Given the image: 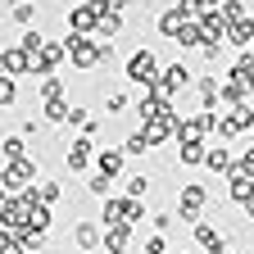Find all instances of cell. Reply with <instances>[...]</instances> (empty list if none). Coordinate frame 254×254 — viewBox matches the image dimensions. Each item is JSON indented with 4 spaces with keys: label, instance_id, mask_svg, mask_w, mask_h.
<instances>
[{
    "label": "cell",
    "instance_id": "d4e9b609",
    "mask_svg": "<svg viewBox=\"0 0 254 254\" xmlns=\"http://www.w3.org/2000/svg\"><path fill=\"white\" fill-rule=\"evenodd\" d=\"M145 254H164V236H150L145 241Z\"/></svg>",
    "mask_w": 254,
    "mask_h": 254
},
{
    "label": "cell",
    "instance_id": "ba28073f",
    "mask_svg": "<svg viewBox=\"0 0 254 254\" xmlns=\"http://www.w3.org/2000/svg\"><path fill=\"white\" fill-rule=\"evenodd\" d=\"M64 159H68V168H86V159H91V141H73Z\"/></svg>",
    "mask_w": 254,
    "mask_h": 254
},
{
    "label": "cell",
    "instance_id": "e0dca14e",
    "mask_svg": "<svg viewBox=\"0 0 254 254\" xmlns=\"http://www.w3.org/2000/svg\"><path fill=\"white\" fill-rule=\"evenodd\" d=\"M5 159H9V164H18V159H23V141H18V136L5 141Z\"/></svg>",
    "mask_w": 254,
    "mask_h": 254
},
{
    "label": "cell",
    "instance_id": "44dd1931",
    "mask_svg": "<svg viewBox=\"0 0 254 254\" xmlns=\"http://www.w3.org/2000/svg\"><path fill=\"white\" fill-rule=\"evenodd\" d=\"M46 118H50V123H64V118H68V109H64L59 100H50V109H46Z\"/></svg>",
    "mask_w": 254,
    "mask_h": 254
},
{
    "label": "cell",
    "instance_id": "4fadbf2b",
    "mask_svg": "<svg viewBox=\"0 0 254 254\" xmlns=\"http://www.w3.org/2000/svg\"><path fill=\"white\" fill-rule=\"evenodd\" d=\"M95 241H100V232H95L91 222H82V227H77V245H86V250H91Z\"/></svg>",
    "mask_w": 254,
    "mask_h": 254
},
{
    "label": "cell",
    "instance_id": "2e32d148",
    "mask_svg": "<svg viewBox=\"0 0 254 254\" xmlns=\"http://www.w3.org/2000/svg\"><path fill=\"white\" fill-rule=\"evenodd\" d=\"M145 150H150L145 132H136V136H127V154H145Z\"/></svg>",
    "mask_w": 254,
    "mask_h": 254
},
{
    "label": "cell",
    "instance_id": "5bb4252c",
    "mask_svg": "<svg viewBox=\"0 0 254 254\" xmlns=\"http://www.w3.org/2000/svg\"><path fill=\"white\" fill-rule=\"evenodd\" d=\"M37 195H41V204H50V200L59 195V186H55V182H41L37 190H32V200H37Z\"/></svg>",
    "mask_w": 254,
    "mask_h": 254
},
{
    "label": "cell",
    "instance_id": "9a60e30c",
    "mask_svg": "<svg viewBox=\"0 0 254 254\" xmlns=\"http://www.w3.org/2000/svg\"><path fill=\"white\" fill-rule=\"evenodd\" d=\"M145 190H150V177H132V182H127V195H132V200H141Z\"/></svg>",
    "mask_w": 254,
    "mask_h": 254
},
{
    "label": "cell",
    "instance_id": "7a4b0ae2",
    "mask_svg": "<svg viewBox=\"0 0 254 254\" xmlns=\"http://www.w3.org/2000/svg\"><path fill=\"white\" fill-rule=\"evenodd\" d=\"M32 68V59L23 55V46L18 50H0V77H18V73H27Z\"/></svg>",
    "mask_w": 254,
    "mask_h": 254
},
{
    "label": "cell",
    "instance_id": "8fae6325",
    "mask_svg": "<svg viewBox=\"0 0 254 254\" xmlns=\"http://www.w3.org/2000/svg\"><path fill=\"white\" fill-rule=\"evenodd\" d=\"M232 200H245V204L254 200V186H250V177H245V173H241V177H232Z\"/></svg>",
    "mask_w": 254,
    "mask_h": 254
},
{
    "label": "cell",
    "instance_id": "3957f363",
    "mask_svg": "<svg viewBox=\"0 0 254 254\" xmlns=\"http://www.w3.org/2000/svg\"><path fill=\"white\" fill-rule=\"evenodd\" d=\"M186 23H190V14L177 5V9H168L164 18H159V32H164V37H182V27H186Z\"/></svg>",
    "mask_w": 254,
    "mask_h": 254
},
{
    "label": "cell",
    "instance_id": "277c9868",
    "mask_svg": "<svg viewBox=\"0 0 254 254\" xmlns=\"http://www.w3.org/2000/svg\"><path fill=\"white\" fill-rule=\"evenodd\" d=\"M95 164H100V177H118L123 173V150H100Z\"/></svg>",
    "mask_w": 254,
    "mask_h": 254
},
{
    "label": "cell",
    "instance_id": "30bf717a",
    "mask_svg": "<svg viewBox=\"0 0 254 254\" xmlns=\"http://www.w3.org/2000/svg\"><path fill=\"white\" fill-rule=\"evenodd\" d=\"M27 177H32V164H23V159L5 168V186H18V182H27Z\"/></svg>",
    "mask_w": 254,
    "mask_h": 254
},
{
    "label": "cell",
    "instance_id": "ac0fdd59",
    "mask_svg": "<svg viewBox=\"0 0 254 254\" xmlns=\"http://www.w3.org/2000/svg\"><path fill=\"white\" fill-rule=\"evenodd\" d=\"M204 164H209V168H227L232 159H227V150H209V154H204Z\"/></svg>",
    "mask_w": 254,
    "mask_h": 254
},
{
    "label": "cell",
    "instance_id": "603a6c76",
    "mask_svg": "<svg viewBox=\"0 0 254 254\" xmlns=\"http://www.w3.org/2000/svg\"><path fill=\"white\" fill-rule=\"evenodd\" d=\"M118 27H123L118 14H105V18H100V32H118Z\"/></svg>",
    "mask_w": 254,
    "mask_h": 254
},
{
    "label": "cell",
    "instance_id": "ffe728a7",
    "mask_svg": "<svg viewBox=\"0 0 254 254\" xmlns=\"http://www.w3.org/2000/svg\"><path fill=\"white\" fill-rule=\"evenodd\" d=\"M41 95H46V100H59V77H46L41 82Z\"/></svg>",
    "mask_w": 254,
    "mask_h": 254
},
{
    "label": "cell",
    "instance_id": "8992f818",
    "mask_svg": "<svg viewBox=\"0 0 254 254\" xmlns=\"http://www.w3.org/2000/svg\"><path fill=\"white\" fill-rule=\"evenodd\" d=\"M186 82H190V68H186V64H173L159 86H164V91H177V86H186Z\"/></svg>",
    "mask_w": 254,
    "mask_h": 254
},
{
    "label": "cell",
    "instance_id": "d6986e66",
    "mask_svg": "<svg viewBox=\"0 0 254 254\" xmlns=\"http://www.w3.org/2000/svg\"><path fill=\"white\" fill-rule=\"evenodd\" d=\"M0 105H14V77H0Z\"/></svg>",
    "mask_w": 254,
    "mask_h": 254
},
{
    "label": "cell",
    "instance_id": "7402d4cb",
    "mask_svg": "<svg viewBox=\"0 0 254 254\" xmlns=\"http://www.w3.org/2000/svg\"><path fill=\"white\" fill-rule=\"evenodd\" d=\"M14 18H18V23H32V18H37V9H32V5H14Z\"/></svg>",
    "mask_w": 254,
    "mask_h": 254
},
{
    "label": "cell",
    "instance_id": "cb8c5ba5",
    "mask_svg": "<svg viewBox=\"0 0 254 254\" xmlns=\"http://www.w3.org/2000/svg\"><path fill=\"white\" fill-rule=\"evenodd\" d=\"M91 195H109V177H95L91 182Z\"/></svg>",
    "mask_w": 254,
    "mask_h": 254
},
{
    "label": "cell",
    "instance_id": "52a82bcc",
    "mask_svg": "<svg viewBox=\"0 0 254 254\" xmlns=\"http://www.w3.org/2000/svg\"><path fill=\"white\" fill-rule=\"evenodd\" d=\"M32 64H37V68H41V73H50V68H55V64H59V46H46V41H41V50H37V55H32Z\"/></svg>",
    "mask_w": 254,
    "mask_h": 254
},
{
    "label": "cell",
    "instance_id": "9c48e42d",
    "mask_svg": "<svg viewBox=\"0 0 254 254\" xmlns=\"http://www.w3.org/2000/svg\"><path fill=\"white\" fill-rule=\"evenodd\" d=\"M95 23H100V18H95V9H91V5H82V9H73V14H68V27H77V32H82V27H95Z\"/></svg>",
    "mask_w": 254,
    "mask_h": 254
},
{
    "label": "cell",
    "instance_id": "6da1fadb",
    "mask_svg": "<svg viewBox=\"0 0 254 254\" xmlns=\"http://www.w3.org/2000/svg\"><path fill=\"white\" fill-rule=\"evenodd\" d=\"M127 77L141 82V86H154V82H159V64H154V55H150V50H136L132 59H127Z\"/></svg>",
    "mask_w": 254,
    "mask_h": 254
},
{
    "label": "cell",
    "instance_id": "5b68a950",
    "mask_svg": "<svg viewBox=\"0 0 254 254\" xmlns=\"http://www.w3.org/2000/svg\"><path fill=\"white\" fill-rule=\"evenodd\" d=\"M200 204H204V190H200V186H186V190H182V218H195Z\"/></svg>",
    "mask_w": 254,
    "mask_h": 254
},
{
    "label": "cell",
    "instance_id": "7c38bea8",
    "mask_svg": "<svg viewBox=\"0 0 254 254\" xmlns=\"http://www.w3.org/2000/svg\"><path fill=\"white\" fill-rule=\"evenodd\" d=\"M195 236H200V245H209V250H218V245H222V236H218L213 227H204V222L195 227Z\"/></svg>",
    "mask_w": 254,
    "mask_h": 254
}]
</instances>
